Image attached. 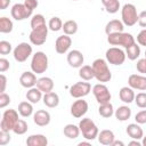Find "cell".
<instances>
[{
  "label": "cell",
  "mask_w": 146,
  "mask_h": 146,
  "mask_svg": "<svg viewBox=\"0 0 146 146\" xmlns=\"http://www.w3.org/2000/svg\"><path fill=\"white\" fill-rule=\"evenodd\" d=\"M91 66H92V70L95 73V78L99 82H108L112 79V73H111L105 59L98 58V59L94 60Z\"/></svg>",
  "instance_id": "6da1fadb"
},
{
  "label": "cell",
  "mask_w": 146,
  "mask_h": 146,
  "mask_svg": "<svg viewBox=\"0 0 146 146\" xmlns=\"http://www.w3.org/2000/svg\"><path fill=\"white\" fill-rule=\"evenodd\" d=\"M107 42L112 46H122L124 48H128L135 43V38L130 33L116 32L107 35Z\"/></svg>",
  "instance_id": "7a4b0ae2"
},
{
  "label": "cell",
  "mask_w": 146,
  "mask_h": 146,
  "mask_svg": "<svg viewBox=\"0 0 146 146\" xmlns=\"http://www.w3.org/2000/svg\"><path fill=\"white\" fill-rule=\"evenodd\" d=\"M79 128H80V132H82L83 138H86L87 140H94L99 133L97 125L89 117L82 119L79 123Z\"/></svg>",
  "instance_id": "3957f363"
},
{
  "label": "cell",
  "mask_w": 146,
  "mask_h": 146,
  "mask_svg": "<svg viewBox=\"0 0 146 146\" xmlns=\"http://www.w3.org/2000/svg\"><path fill=\"white\" fill-rule=\"evenodd\" d=\"M18 120H19L18 119V112L16 110H13V108L6 110L2 114V119L0 122V129L2 131L9 132L10 130L14 129V127Z\"/></svg>",
  "instance_id": "277c9868"
},
{
  "label": "cell",
  "mask_w": 146,
  "mask_h": 146,
  "mask_svg": "<svg viewBox=\"0 0 146 146\" xmlns=\"http://www.w3.org/2000/svg\"><path fill=\"white\" fill-rule=\"evenodd\" d=\"M31 68L36 74H42L48 68V57L43 51H36L31 60Z\"/></svg>",
  "instance_id": "5b68a950"
},
{
  "label": "cell",
  "mask_w": 146,
  "mask_h": 146,
  "mask_svg": "<svg viewBox=\"0 0 146 146\" xmlns=\"http://www.w3.org/2000/svg\"><path fill=\"white\" fill-rule=\"evenodd\" d=\"M121 16H122V22L127 26H133L138 22V14H137V8L132 3H125L122 7L121 10Z\"/></svg>",
  "instance_id": "8992f818"
},
{
  "label": "cell",
  "mask_w": 146,
  "mask_h": 146,
  "mask_svg": "<svg viewBox=\"0 0 146 146\" xmlns=\"http://www.w3.org/2000/svg\"><path fill=\"white\" fill-rule=\"evenodd\" d=\"M105 56H106V60L112 65H122L127 57L125 52L117 47H112L107 49Z\"/></svg>",
  "instance_id": "52a82bcc"
},
{
  "label": "cell",
  "mask_w": 146,
  "mask_h": 146,
  "mask_svg": "<svg viewBox=\"0 0 146 146\" xmlns=\"http://www.w3.org/2000/svg\"><path fill=\"white\" fill-rule=\"evenodd\" d=\"M48 26L47 25H42L40 27L33 29L30 33V41L31 43L35 44V46H41L46 42L47 40V35H48Z\"/></svg>",
  "instance_id": "ba28073f"
},
{
  "label": "cell",
  "mask_w": 146,
  "mask_h": 146,
  "mask_svg": "<svg viewBox=\"0 0 146 146\" xmlns=\"http://www.w3.org/2000/svg\"><path fill=\"white\" fill-rule=\"evenodd\" d=\"M13 54H14L15 60H17L19 63H23L32 55V46L27 42H22L18 46H16Z\"/></svg>",
  "instance_id": "9c48e42d"
},
{
  "label": "cell",
  "mask_w": 146,
  "mask_h": 146,
  "mask_svg": "<svg viewBox=\"0 0 146 146\" xmlns=\"http://www.w3.org/2000/svg\"><path fill=\"white\" fill-rule=\"evenodd\" d=\"M92 92H94V96H95L96 100L98 102V104H105V103L111 102L112 96H111V92H110L108 88L105 84L98 83V84L94 86Z\"/></svg>",
  "instance_id": "30bf717a"
},
{
  "label": "cell",
  "mask_w": 146,
  "mask_h": 146,
  "mask_svg": "<svg viewBox=\"0 0 146 146\" xmlns=\"http://www.w3.org/2000/svg\"><path fill=\"white\" fill-rule=\"evenodd\" d=\"M32 9L27 8L24 3H15L13 7H11V10H10V14H11V17L16 21H23V19H26L29 18L31 15H32Z\"/></svg>",
  "instance_id": "8fae6325"
},
{
  "label": "cell",
  "mask_w": 146,
  "mask_h": 146,
  "mask_svg": "<svg viewBox=\"0 0 146 146\" xmlns=\"http://www.w3.org/2000/svg\"><path fill=\"white\" fill-rule=\"evenodd\" d=\"M91 90V86L89 82H76L70 88V95L73 98H82L87 96Z\"/></svg>",
  "instance_id": "7c38bea8"
},
{
  "label": "cell",
  "mask_w": 146,
  "mask_h": 146,
  "mask_svg": "<svg viewBox=\"0 0 146 146\" xmlns=\"http://www.w3.org/2000/svg\"><path fill=\"white\" fill-rule=\"evenodd\" d=\"M87 112H88V103L81 98H78V100H75L71 106V114L76 119L82 117Z\"/></svg>",
  "instance_id": "4fadbf2b"
},
{
  "label": "cell",
  "mask_w": 146,
  "mask_h": 146,
  "mask_svg": "<svg viewBox=\"0 0 146 146\" xmlns=\"http://www.w3.org/2000/svg\"><path fill=\"white\" fill-rule=\"evenodd\" d=\"M72 44V39L70 38V35L67 34H63L60 36H58L56 39V42H55V49H56V52L57 54H65L67 52V50L70 49Z\"/></svg>",
  "instance_id": "5bb4252c"
},
{
  "label": "cell",
  "mask_w": 146,
  "mask_h": 146,
  "mask_svg": "<svg viewBox=\"0 0 146 146\" xmlns=\"http://www.w3.org/2000/svg\"><path fill=\"white\" fill-rule=\"evenodd\" d=\"M128 84L132 89L146 90V76L139 74H131L128 79Z\"/></svg>",
  "instance_id": "9a60e30c"
},
{
  "label": "cell",
  "mask_w": 146,
  "mask_h": 146,
  "mask_svg": "<svg viewBox=\"0 0 146 146\" xmlns=\"http://www.w3.org/2000/svg\"><path fill=\"white\" fill-rule=\"evenodd\" d=\"M83 55L79 50H71L67 54V63L72 67H81L83 64Z\"/></svg>",
  "instance_id": "2e32d148"
},
{
  "label": "cell",
  "mask_w": 146,
  "mask_h": 146,
  "mask_svg": "<svg viewBox=\"0 0 146 146\" xmlns=\"http://www.w3.org/2000/svg\"><path fill=\"white\" fill-rule=\"evenodd\" d=\"M33 121L39 127H46L50 122V114L44 110H39L33 115Z\"/></svg>",
  "instance_id": "e0dca14e"
},
{
  "label": "cell",
  "mask_w": 146,
  "mask_h": 146,
  "mask_svg": "<svg viewBox=\"0 0 146 146\" xmlns=\"http://www.w3.org/2000/svg\"><path fill=\"white\" fill-rule=\"evenodd\" d=\"M36 76L34 74V72H24L21 78H19V83L22 87L24 88H33L35 84H36Z\"/></svg>",
  "instance_id": "ac0fdd59"
},
{
  "label": "cell",
  "mask_w": 146,
  "mask_h": 146,
  "mask_svg": "<svg viewBox=\"0 0 146 146\" xmlns=\"http://www.w3.org/2000/svg\"><path fill=\"white\" fill-rule=\"evenodd\" d=\"M97 138H98V141L102 145H106V146H112L113 141L115 140V136H114L113 131L112 130H107V129L106 130H102L98 133Z\"/></svg>",
  "instance_id": "d6986e66"
},
{
  "label": "cell",
  "mask_w": 146,
  "mask_h": 146,
  "mask_svg": "<svg viewBox=\"0 0 146 146\" xmlns=\"http://www.w3.org/2000/svg\"><path fill=\"white\" fill-rule=\"evenodd\" d=\"M26 145L27 146H47L48 145V139L43 135H31L26 139Z\"/></svg>",
  "instance_id": "ffe728a7"
},
{
  "label": "cell",
  "mask_w": 146,
  "mask_h": 146,
  "mask_svg": "<svg viewBox=\"0 0 146 146\" xmlns=\"http://www.w3.org/2000/svg\"><path fill=\"white\" fill-rule=\"evenodd\" d=\"M123 22L119 21V19H112L110 21L106 26H105V33L108 35V34H112V33H116V32H123Z\"/></svg>",
  "instance_id": "44dd1931"
},
{
  "label": "cell",
  "mask_w": 146,
  "mask_h": 146,
  "mask_svg": "<svg viewBox=\"0 0 146 146\" xmlns=\"http://www.w3.org/2000/svg\"><path fill=\"white\" fill-rule=\"evenodd\" d=\"M36 87H38L42 92L47 94V92L52 91V89H54V81H52V79H50V78H48V76H42V78L38 79V81H36Z\"/></svg>",
  "instance_id": "7402d4cb"
},
{
  "label": "cell",
  "mask_w": 146,
  "mask_h": 146,
  "mask_svg": "<svg viewBox=\"0 0 146 146\" xmlns=\"http://www.w3.org/2000/svg\"><path fill=\"white\" fill-rule=\"evenodd\" d=\"M127 133L129 137H131L132 139H141L144 137V132L143 129L139 127V123H130L127 127Z\"/></svg>",
  "instance_id": "603a6c76"
},
{
  "label": "cell",
  "mask_w": 146,
  "mask_h": 146,
  "mask_svg": "<svg viewBox=\"0 0 146 146\" xmlns=\"http://www.w3.org/2000/svg\"><path fill=\"white\" fill-rule=\"evenodd\" d=\"M119 96H120V99L123 102V103H127V104H130L135 100V92L132 90L131 87H122L120 89V92H119Z\"/></svg>",
  "instance_id": "cb8c5ba5"
},
{
  "label": "cell",
  "mask_w": 146,
  "mask_h": 146,
  "mask_svg": "<svg viewBox=\"0 0 146 146\" xmlns=\"http://www.w3.org/2000/svg\"><path fill=\"white\" fill-rule=\"evenodd\" d=\"M43 104L47 107H50V108L58 106V104H59V97H58V95L56 92H54V91H50V92L44 94V96H43Z\"/></svg>",
  "instance_id": "d4e9b609"
},
{
  "label": "cell",
  "mask_w": 146,
  "mask_h": 146,
  "mask_svg": "<svg viewBox=\"0 0 146 146\" xmlns=\"http://www.w3.org/2000/svg\"><path fill=\"white\" fill-rule=\"evenodd\" d=\"M42 98V91L36 87V88H30V90L26 92V99L32 103V104H36L39 103V100Z\"/></svg>",
  "instance_id": "484cf974"
},
{
  "label": "cell",
  "mask_w": 146,
  "mask_h": 146,
  "mask_svg": "<svg viewBox=\"0 0 146 146\" xmlns=\"http://www.w3.org/2000/svg\"><path fill=\"white\" fill-rule=\"evenodd\" d=\"M79 76L84 80V81H89L91 80L92 78H95V73H94V70H92V66H89V65H82L79 70Z\"/></svg>",
  "instance_id": "4316f807"
},
{
  "label": "cell",
  "mask_w": 146,
  "mask_h": 146,
  "mask_svg": "<svg viewBox=\"0 0 146 146\" xmlns=\"http://www.w3.org/2000/svg\"><path fill=\"white\" fill-rule=\"evenodd\" d=\"M18 113L23 116V117H29L32 115L33 113V106L32 104L27 100V102H22L18 105Z\"/></svg>",
  "instance_id": "83f0119b"
},
{
  "label": "cell",
  "mask_w": 146,
  "mask_h": 146,
  "mask_svg": "<svg viewBox=\"0 0 146 146\" xmlns=\"http://www.w3.org/2000/svg\"><path fill=\"white\" fill-rule=\"evenodd\" d=\"M115 117L119 121H127L130 116H131V110L128 106H120L116 111H115Z\"/></svg>",
  "instance_id": "f1b7e54d"
},
{
  "label": "cell",
  "mask_w": 146,
  "mask_h": 146,
  "mask_svg": "<svg viewBox=\"0 0 146 146\" xmlns=\"http://www.w3.org/2000/svg\"><path fill=\"white\" fill-rule=\"evenodd\" d=\"M64 135L70 138V139H75L79 137V133H80V128L76 127L75 124H66L64 127Z\"/></svg>",
  "instance_id": "f546056e"
},
{
  "label": "cell",
  "mask_w": 146,
  "mask_h": 146,
  "mask_svg": "<svg viewBox=\"0 0 146 146\" xmlns=\"http://www.w3.org/2000/svg\"><path fill=\"white\" fill-rule=\"evenodd\" d=\"M105 9L110 14H115L120 9V1L119 0H102Z\"/></svg>",
  "instance_id": "4dcf8cb0"
},
{
  "label": "cell",
  "mask_w": 146,
  "mask_h": 146,
  "mask_svg": "<svg viewBox=\"0 0 146 146\" xmlns=\"http://www.w3.org/2000/svg\"><path fill=\"white\" fill-rule=\"evenodd\" d=\"M98 113L100 116L103 117H111L114 114V110H113V105L110 103H105V104H99L98 107Z\"/></svg>",
  "instance_id": "1f68e13d"
},
{
  "label": "cell",
  "mask_w": 146,
  "mask_h": 146,
  "mask_svg": "<svg viewBox=\"0 0 146 146\" xmlns=\"http://www.w3.org/2000/svg\"><path fill=\"white\" fill-rule=\"evenodd\" d=\"M125 55L130 60H135L139 57L140 55V47L135 42L133 44H131L130 47L125 48Z\"/></svg>",
  "instance_id": "d6a6232c"
},
{
  "label": "cell",
  "mask_w": 146,
  "mask_h": 146,
  "mask_svg": "<svg viewBox=\"0 0 146 146\" xmlns=\"http://www.w3.org/2000/svg\"><path fill=\"white\" fill-rule=\"evenodd\" d=\"M62 30L64 31V34L73 35V34H75L76 31H78V23H76L75 21H72V19L66 21V22L63 24V29H62Z\"/></svg>",
  "instance_id": "836d02e7"
},
{
  "label": "cell",
  "mask_w": 146,
  "mask_h": 146,
  "mask_svg": "<svg viewBox=\"0 0 146 146\" xmlns=\"http://www.w3.org/2000/svg\"><path fill=\"white\" fill-rule=\"evenodd\" d=\"M13 31V22L7 17L0 18V32L1 33H10Z\"/></svg>",
  "instance_id": "e575fe53"
},
{
  "label": "cell",
  "mask_w": 146,
  "mask_h": 146,
  "mask_svg": "<svg viewBox=\"0 0 146 146\" xmlns=\"http://www.w3.org/2000/svg\"><path fill=\"white\" fill-rule=\"evenodd\" d=\"M29 129V125L26 123V121L24 120H18L13 129V131L16 133V135H24Z\"/></svg>",
  "instance_id": "d590c367"
},
{
  "label": "cell",
  "mask_w": 146,
  "mask_h": 146,
  "mask_svg": "<svg viewBox=\"0 0 146 146\" xmlns=\"http://www.w3.org/2000/svg\"><path fill=\"white\" fill-rule=\"evenodd\" d=\"M48 27L51 31L57 32V31H59V30L63 29V22H62V19L59 17H51L50 21H49V23H48Z\"/></svg>",
  "instance_id": "8d00e7d4"
},
{
  "label": "cell",
  "mask_w": 146,
  "mask_h": 146,
  "mask_svg": "<svg viewBox=\"0 0 146 146\" xmlns=\"http://www.w3.org/2000/svg\"><path fill=\"white\" fill-rule=\"evenodd\" d=\"M42 25H46V19L43 17V15L36 14L31 18V27H32V30L36 29V27H40Z\"/></svg>",
  "instance_id": "74e56055"
},
{
  "label": "cell",
  "mask_w": 146,
  "mask_h": 146,
  "mask_svg": "<svg viewBox=\"0 0 146 146\" xmlns=\"http://www.w3.org/2000/svg\"><path fill=\"white\" fill-rule=\"evenodd\" d=\"M135 103L140 108H146V92H139L135 97Z\"/></svg>",
  "instance_id": "f35d334b"
},
{
  "label": "cell",
  "mask_w": 146,
  "mask_h": 146,
  "mask_svg": "<svg viewBox=\"0 0 146 146\" xmlns=\"http://www.w3.org/2000/svg\"><path fill=\"white\" fill-rule=\"evenodd\" d=\"M10 51H11V44H10V42H8L6 40L0 41V54L1 55H8Z\"/></svg>",
  "instance_id": "ab89813d"
},
{
  "label": "cell",
  "mask_w": 146,
  "mask_h": 146,
  "mask_svg": "<svg viewBox=\"0 0 146 146\" xmlns=\"http://www.w3.org/2000/svg\"><path fill=\"white\" fill-rule=\"evenodd\" d=\"M135 120H136V122L139 123V124L146 123V110H143V111L138 112V113L136 114V116H135Z\"/></svg>",
  "instance_id": "60d3db41"
},
{
  "label": "cell",
  "mask_w": 146,
  "mask_h": 146,
  "mask_svg": "<svg viewBox=\"0 0 146 146\" xmlns=\"http://www.w3.org/2000/svg\"><path fill=\"white\" fill-rule=\"evenodd\" d=\"M9 103H10V97L6 92H1L0 94V108L6 107Z\"/></svg>",
  "instance_id": "b9f144b4"
},
{
  "label": "cell",
  "mask_w": 146,
  "mask_h": 146,
  "mask_svg": "<svg viewBox=\"0 0 146 146\" xmlns=\"http://www.w3.org/2000/svg\"><path fill=\"white\" fill-rule=\"evenodd\" d=\"M10 141V135L7 131H0V145H7Z\"/></svg>",
  "instance_id": "7bdbcfd3"
},
{
  "label": "cell",
  "mask_w": 146,
  "mask_h": 146,
  "mask_svg": "<svg viewBox=\"0 0 146 146\" xmlns=\"http://www.w3.org/2000/svg\"><path fill=\"white\" fill-rule=\"evenodd\" d=\"M136 67H137V71L139 73H144L146 74V58H141L137 62L136 64Z\"/></svg>",
  "instance_id": "ee69618b"
},
{
  "label": "cell",
  "mask_w": 146,
  "mask_h": 146,
  "mask_svg": "<svg viewBox=\"0 0 146 146\" xmlns=\"http://www.w3.org/2000/svg\"><path fill=\"white\" fill-rule=\"evenodd\" d=\"M137 42L140 46H145L146 47V29H144L143 31H140L137 35Z\"/></svg>",
  "instance_id": "f6af8a7d"
},
{
  "label": "cell",
  "mask_w": 146,
  "mask_h": 146,
  "mask_svg": "<svg viewBox=\"0 0 146 146\" xmlns=\"http://www.w3.org/2000/svg\"><path fill=\"white\" fill-rule=\"evenodd\" d=\"M138 24L141 27H146V10L139 13V15H138Z\"/></svg>",
  "instance_id": "bcb514c9"
},
{
  "label": "cell",
  "mask_w": 146,
  "mask_h": 146,
  "mask_svg": "<svg viewBox=\"0 0 146 146\" xmlns=\"http://www.w3.org/2000/svg\"><path fill=\"white\" fill-rule=\"evenodd\" d=\"M9 62H8V59H6V58H0V72L1 73H3V72H6L8 68H9Z\"/></svg>",
  "instance_id": "7dc6e473"
},
{
  "label": "cell",
  "mask_w": 146,
  "mask_h": 146,
  "mask_svg": "<svg viewBox=\"0 0 146 146\" xmlns=\"http://www.w3.org/2000/svg\"><path fill=\"white\" fill-rule=\"evenodd\" d=\"M24 5L30 9H35L38 7V0H24Z\"/></svg>",
  "instance_id": "c3c4849f"
},
{
  "label": "cell",
  "mask_w": 146,
  "mask_h": 146,
  "mask_svg": "<svg viewBox=\"0 0 146 146\" xmlns=\"http://www.w3.org/2000/svg\"><path fill=\"white\" fill-rule=\"evenodd\" d=\"M0 81H1V88H0V92H5V89H6V84H7V78L1 74L0 75Z\"/></svg>",
  "instance_id": "681fc988"
},
{
  "label": "cell",
  "mask_w": 146,
  "mask_h": 146,
  "mask_svg": "<svg viewBox=\"0 0 146 146\" xmlns=\"http://www.w3.org/2000/svg\"><path fill=\"white\" fill-rule=\"evenodd\" d=\"M10 3V0H0V9L3 10L6 9Z\"/></svg>",
  "instance_id": "f907efd6"
},
{
  "label": "cell",
  "mask_w": 146,
  "mask_h": 146,
  "mask_svg": "<svg viewBox=\"0 0 146 146\" xmlns=\"http://www.w3.org/2000/svg\"><path fill=\"white\" fill-rule=\"evenodd\" d=\"M129 145H130V146H132V145H135V146H140V145H143V144H141L139 140H137V139H133L132 141H130V143H129Z\"/></svg>",
  "instance_id": "816d5d0a"
},
{
  "label": "cell",
  "mask_w": 146,
  "mask_h": 146,
  "mask_svg": "<svg viewBox=\"0 0 146 146\" xmlns=\"http://www.w3.org/2000/svg\"><path fill=\"white\" fill-rule=\"evenodd\" d=\"M123 145H124V143L123 141H119V140H114L113 144H112V146H123Z\"/></svg>",
  "instance_id": "f5cc1de1"
},
{
  "label": "cell",
  "mask_w": 146,
  "mask_h": 146,
  "mask_svg": "<svg viewBox=\"0 0 146 146\" xmlns=\"http://www.w3.org/2000/svg\"><path fill=\"white\" fill-rule=\"evenodd\" d=\"M141 144H143L144 146H146V136H145V137H143V141H141Z\"/></svg>",
  "instance_id": "db71d44e"
},
{
  "label": "cell",
  "mask_w": 146,
  "mask_h": 146,
  "mask_svg": "<svg viewBox=\"0 0 146 146\" xmlns=\"http://www.w3.org/2000/svg\"><path fill=\"white\" fill-rule=\"evenodd\" d=\"M145 58H146V50H145Z\"/></svg>",
  "instance_id": "11a10c76"
},
{
  "label": "cell",
  "mask_w": 146,
  "mask_h": 146,
  "mask_svg": "<svg viewBox=\"0 0 146 146\" xmlns=\"http://www.w3.org/2000/svg\"><path fill=\"white\" fill-rule=\"evenodd\" d=\"M72 1H78V0H72Z\"/></svg>",
  "instance_id": "9f6ffc18"
},
{
  "label": "cell",
  "mask_w": 146,
  "mask_h": 146,
  "mask_svg": "<svg viewBox=\"0 0 146 146\" xmlns=\"http://www.w3.org/2000/svg\"><path fill=\"white\" fill-rule=\"evenodd\" d=\"M90 1H91V0H90Z\"/></svg>",
  "instance_id": "6f0895ef"
}]
</instances>
